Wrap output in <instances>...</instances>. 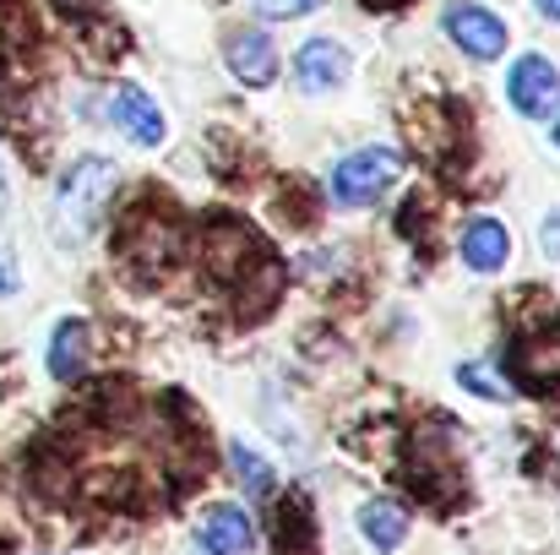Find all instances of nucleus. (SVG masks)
Wrapping results in <instances>:
<instances>
[{
    "instance_id": "nucleus-6",
    "label": "nucleus",
    "mask_w": 560,
    "mask_h": 555,
    "mask_svg": "<svg viewBox=\"0 0 560 555\" xmlns=\"http://www.w3.org/2000/svg\"><path fill=\"white\" fill-rule=\"evenodd\" d=\"M223 60H229V71H234L245 88H267V82L278 77V49H272V38H267L261 27H240V33H229Z\"/></svg>"
},
{
    "instance_id": "nucleus-21",
    "label": "nucleus",
    "mask_w": 560,
    "mask_h": 555,
    "mask_svg": "<svg viewBox=\"0 0 560 555\" xmlns=\"http://www.w3.org/2000/svg\"><path fill=\"white\" fill-rule=\"evenodd\" d=\"M371 11H397V5H408V0H365Z\"/></svg>"
},
{
    "instance_id": "nucleus-7",
    "label": "nucleus",
    "mask_w": 560,
    "mask_h": 555,
    "mask_svg": "<svg viewBox=\"0 0 560 555\" xmlns=\"http://www.w3.org/2000/svg\"><path fill=\"white\" fill-rule=\"evenodd\" d=\"M109 115H115V126L137 142V148H159L164 137H170V120H164V109L142 93V88H115V104H109Z\"/></svg>"
},
{
    "instance_id": "nucleus-14",
    "label": "nucleus",
    "mask_w": 560,
    "mask_h": 555,
    "mask_svg": "<svg viewBox=\"0 0 560 555\" xmlns=\"http://www.w3.org/2000/svg\"><path fill=\"white\" fill-rule=\"evenodd\" d=\"M229 463H234V474H240V485H245V496H250V501L272 496V469H267V458H261L256 447L234 441V447H229Z\"/></svg>"
},
{
    "instance_id": "nucleus-9",
    "label": "nucleus",
    "mask_w": 560,
    "mask_h": 555,
    "mask_svg": "<svg viewBox=\"0 0 560 555\" xmlns=\"http://www.w3.org/2000/svg\"><path fill=\"white\" fill-rule=\"evenodd\" d=\"M294 77H300L305 93H332V88H343V77H349V55H343V44H332V38H311V44L294 55Z\"/></svg>"
},
{
    "instance_id": "nucleus-4",
    "label": "nucleus",
    "mask_w": 560,
    "mask_h": 555,
    "mask_svg": "<svg viewBox=\"0 0 560 555\" xmlns=\"http://www.w3.org/2000/svg\"><path fill=\"white\" fill-rule=\"evenodd\" d=\"M397 170H402V159H397L392 148H360V153H349V159L332 170V201H343V207H371L375 196L397 181Z\"/></svg>"
},
{
    "instance_id": "nucleus-20",
    "label": "nucleus",
    "mask_w": 560,
    "mask_h": 555,
    "mask_svg": "<svg viewBox=\"0 0 560 555\" xmlns=\"http://www.w3.org/2000/svg\"><path fill=\"white\" fill-rule=\"evenodd\" d=\"M539 5V16H550V22H560V0H534Z\"/></svg>"
},
{
    "instance_id": "nucleus-23",
    "label": "nucleus",
    "mask_w": 560,
    "mask_h": 555,
    "mask_svg": "<svg viewBox=\"0 0 560 555\" xmlns=\"http://www.w3.org/2000/svg\"><path fill=\"white\" fill-rule=\"evenodd\" d=\"M0 207H5V175H0Z\"/></svg>"
},
{
    "instance_id": "nucleus-18",
    "label": "nucleus",
    "mask_w": 560,
    "mask_h": 555,
    "mask_svg": "<svg viewBox=\"0 0 560 555\" xmlns=\"http://www.w3.org/2000/svg\"><path fill=\"white\" fill-rule=\"evenodd\" d=\"M60 16H77V22H98V0H55Z\"/></svg>"
},
{
    "instance_id": "nucleus-8",
    "label": "nucleus",
    "mask_w": 560,
    "mask_h": 555,
    "mask_svg": "<svg viewBox=\"0 0 560 555\" xmlns=\"http://www.w3.org/2000/svg\"><path fill=\"white\" fill-rule=\"evenodd\" d=\"M256 545V529H250V512L234 507V501H218L207 507L201 518V551L207 555H250Z\"/></svg>"
},
{
    "instance_id": "nucleus-11",
    "label": "nucleus",
    "mask_w": 560,
    "mask_h": 555,
    "mask_svg": "<svg viewBox=\"0 0 560 555\" xmlns=\"http://www.w3.org/2000/svg\"><path fill=\"white\" fill-rule=\"evenodd\" d=\"M88 349H93V327L82 322V316H66L60 327H55V338H49V375L55 381H82V370H88Z\"/></svg>"
},
{
    "instance_id": "nucleus-13",
    "label": "nucleus",
    "mask_w": 560,
    "mask_h": 555,
    "mask_svg": "<svg viewBox=\"0 0 560 555\" xmlns=\"http://www.w3.org/2000/svg\"><path fill=\"white\" fill-rule=\"evenodd\" d=\"M360 534L371 540L375 551H397L402 534H408V512L397 501H365L360 507Z\"/></svg>"
},
{
    "instance_id": "nucleus-19",
    "label": "nucleus",
    "mask_w": 560,
    "mask_h": 555,
    "mask_svg": "<svg viewBox=\"0 0 560 555\" xmlns=\"http://www.w3.org/2000/svg\"><path fill=\"white\" fill-rule=\"evenodd\" d=\"M545 251H550V256H560V212L545 223Z\"/></svg>"
},
{
    "instance_id": "nucleus-2",
    "label": "nucleus",
    "mask_w": 560,
    "mask_h": 555,
    "mask_svg": "<svg viewBox=\"0 0 560 555\" xmlns=\"http://www.w3.org/2000/svg\"><path fill=\"white\" fill-rule=\"evenodd\" d=\"M506 370L512 381H523V392L534 397H550L560 392V322L550 333V316L539 327H523L512 344H506Z\"/></svg>"
},
{
    "instance_id": "nucleus-16",
    "label": "nucleus",
    "mask_w": 560,
    "mask_h": 555,
    "mask_svg": "<svg viewBox=\"0 0 560 555\" xmlns=\"http://www.w3.org/2000/svg\"><path fill=\"white\" fill-rule=\"evenodd\" d=\"M322 0H256V11L261 16H272V22H289V16H305V11H316Z\"/></svg>"
},
{
    "instance_id": "nucleus-1",
    "label": "nucleus",
    "mask_w": 560,
    "mask_h": 555,
    "mask_svg": "<svg viewBox=\"0 0 560 555\" xmlns=\"http://www.w3.org/2000/svg\"><path fill=\"white\" fill-rule=\"evenodd\" d=\"M115 185H120V175H115L109 159H98V153L77 159V164L60 175V196H55V207H60V234L88 240V234L98 229V218L109 212Z\"/></svg>"
},
{
    "instance_id": "nucleus-22",
    "label": "nucleus",
    "mask_w": 560,
    "mask_h": 555,
    "mask_svg": "<svg viewBox=\"0 0 560 555\" xmlns=\"http://www.w3.org/2000/svg\"><path fill=\"white\" fill-rule=\"evenodd\" d=\"M550 137H556V148H560V115H556V126H550Z\"/></svg>"
},
{
    "instance_id": "nucleus-17",
    "label": "nucleus",
    "mask_w": 560,
    "mask_h": 555,
    "mask_svg": "<svg viewBox=\"0 0 560 555\" xmlns=\"http://www.w3.org/2000/svg\"><path fill=\"white\" fill-rule=\"evenodd\" d=\"M5 294H16V251L0 240V300Z\"/></svg>"
},
{
    "instance_id": "nucleus-3",
    "label": "nucleus",
    "mask_w": 560,
    "mask_h": 555,
    "mask_svg": "<svg viewBox=\"0 0 560 555\" xmlns=\"http://www.w3.org/2000/svg\"><path fill=\"white\" fill-rule=\"evenodd\" d=\"M441 27H446V38L463 49V55H474V60H501L506 55V22L490 11V5H479V0H452L446 11H441Z\"/></svg>"
},
{
    "instance_id": "nucleus-12",
    "label": "nucleus",
    "mask_w": 560,
    "mask_h": 555,
    "mask_svg": "<svg viewBox=\"0 0 560 555\" xmlns=\"http://www.w3.org/2000/svg\"><path fill=\"white\" fill-rule=\"evenodd\" d=\"M272 534H278V551L283 555H311V545H316V518H311L305 496H289V501L278 507Z\"/></svg>"
},
{
    "instance_id": "nucleus-10",
    "label": "nucleus",
    "mask_w": 560,
    "mask_h": 555,
    "mask_svg": "<svg viewBox=\"0 0 560 555\" xmlns=\"http://www.w3.org/2000/svg\"><path fill=\"white\" fill-rule=\"evenodd\" d=\"M463 267H474V273H501L506 267V256H512V234H506V223H495V218H474L468 229H463Z\"/></svg>"
},
{
    "instance_id": "nucleus-15",
    "label": "nucleus",
    "mask_w": 560,
    "mask_h": 555,
    "mask_svg": "<svg viewBox=\"0 0 560 555\" xmlns=\"http://www.w3.org/2000/svg\"><path fill=\"white\" fill-rule=\"evenodd\" d=\"M457 381H463L474 397H485V403H506V397H512V386H501V381L490 375V366H479V360L457 366Z\"/></svg>"
},
{
    "instance_id": "nucleus-5",
    "label": "nucleus",
    "mask_w": 560,
    "mask_h": 555,
    "mask_svg": "<svg viewBox=\"0 0 560 555\" xmlns=\"http://www.w3.org/2000/svg\"><path fill=\"white\" fill-rule=\"evenodd\" d=\"M506 99H512L517 115L550 120V115H560V71L545 55H523L512 66V77H506Z\"/></svg>"
}]
</instances>
